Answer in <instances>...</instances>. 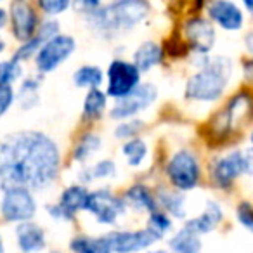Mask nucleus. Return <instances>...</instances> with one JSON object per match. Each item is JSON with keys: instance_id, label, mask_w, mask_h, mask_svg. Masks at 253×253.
Listing matches in <instances>:
<instances>
[{"instance_id": "f257e3e1", "label": "nucleus", "mask_w": 253, "mask_h": 253, "mask_svg": "<svg viewBox=\"0 0 253 253\" xmlns=\"http://www.w3.org/2000/svg\"><path fill=\"white\" fill-rule=\"evenodd\" d=\"M61 172V149L50 135L39 130L12 132L0 139V189L21 186L43 191Z\"/></svg>"}, {"instance_id": "f03ea898", "label": "nucleus", "mask_w": 253, "mask_h": 253, "mask_svg": "<svg viewBox=\"0 0 253 253\" xmlns=\"http://www.w3.org/2000/svg\"><path fill=\"white\" fill-rule=\"evenodd\" d=\"M232 75V61L227 56H211L201 59L198 71H194L186 82L187 101L215 102L222 99Z\"/></svg>"}, {"instance_id": "7ed1b4c3", "label": "nucleus", "mask_w": 253, "mask_h": 253, "mask_svg": "<svg viewBox=\"0 0 253 253\" xmlns=\"http://www.w3.org/2000/svg\"><path fill=\"white\" fill-rule=\"evenodd\" d=\"M149 14V5L144 0H113L88 12V25L106 39L128 33L141 25Z\"/></svg>"}, {"instance_id": "20e7f679", "label": "nucleus", "mask_w": 253, "mask_h": 253, "mask_svg": "<svg viewBox=\"0 0 253 253\" xmlns=\"http://www.w3.org/2000/svg\"><path fill=\"white\" fill-rule=\"evenodd\" d=\"M165 173L175 191H193L201 182L200 158L189 149H179L169 158Z\"/></svg>"}, {"instance_id": "39448f33", "label": "nucleus", "mask_w": 253, "mask_h": 253, "mask_svg": "<svg viewBox=\"0 0 253 253\" xmlns=\"http://www.w3.org/2000/svg\"><path fill=\"white\" fill-rule=\"evenodd\" d=\"M37 211H39V205L33 196V191L21 186H9L2 189L0 215L5 222L19 224V222L33 220Z\"/></svg>"}, {"instance_id": "423d86ee", "label": "nucleus", "mask_w": 253, "mask_h": 253, "mask_svg": "<svg viewBox=\"0 0 253 253\" xmlns=\"http://www.w3.org/2000/svg\"><path fill=\"white\" fill-rule=\"evenodd\" d=\"M77 50V40L71 35H59L49 39L35 54V68L40 75L54 73Z\"/></svg>"}, {"instance_id": "0eeeda50", "label": "nucleus", "mask_w": 253, "mask_h": 253, "mask_svg": "<svg viewBox=\"0 0 253 253\" xmlns=\"http://www.w3.org/2000/svg\"><path fill=\"white\" fill-rule=\"evenodd\" d=\"M252 151L245 149V151H232L229 155L217 158L215 163L210 169V175L213 182L222 189L234 186V182L243 175H250L252 173Z\"/></svg>"}, {"instance_id": "6e6552de", "label": "nucleus", "mask_w": 253, "mask_h": 253, "mask_svg": "<svg viewBox=\"0 0 253 253\" xmlns=\"http://www.w3.org/2000/svg\"><path fill=\"white\" fill-rule=\"evenodd\" d=\"M125 210L126 207L122 198L115 196L108 187L88 191L84 207V211L94 215L95 220L102 225H115L120 215L125 213Z\"/></svg>"}, {"instance_id": "1a4fd4ad", "label": "nucleus", "mask_w": 253, "mask_h": 253, "mask_svg": "<svg viewBox=\"0 0 253 253\" xmlns=\"http://www.w3.org/2000/svg\"><path fill=\"white\" fill-rule=\"evenodd\" d=\"M106 95L111 99H122L130 94L139 84H141V73L132 64V61L113 59L106 71Z\"/></svg>"}, {"instance_id": "9d476101", "label": "nucleus", "mask_w": 253, "mask_h": 253, "mask_svg": "<svg viewBox=\"0 0 253 253\" xmlns=\"http://www.w3.org/2000/svg\"><path fill=\"white\" fill-rule=\"evenodd\" d=\"M156 99H158V88L155 85L139 84L130 94H126L122 99H116L115 106L109 111V116L113 120H118V122L135 118L139 113L146 111Z\"/></svg>"}, {"instance_id": "9b49d317", "label": "nucleus", "mask_w": 253, "mask_h": 253, "mask_svg": "<svg viewBox=\"0 0 253 253\" xmlns=\"http://www.w3.org/2000/svg\"><path fill=\"white\" fill-rule=\"evenodd\" d=\"M104 236L109 243L111 253H139L162 241V238L149 227L135 229V231L120 229V231H111Z\"/></svg>"}, {"instance_id": "f8f14e48", "label": "nucleus", "mask_w": 253, "mask_h": 253, "mask_svg": "<svg viewBox=\"0 0 253 253\" xmlns=\"http://www.w3.org/2000/svg\"><path fill=\"white\" fill-rule=\"evenodd\" d=\"M7 23H11L12 37L23 43L37 33L40 25L39 11L30 0H12L7 11Z\"/></svg>"}, {"instance_id": "ddd939ff", "label": "nucleus", "mask_w": 253, "mask_h": 253, "mask_svg": "<svg viewBox=\"0 0 253 253\" xmlns=\"http://www.w3.org/2000/svg\"><path fill=\"white\" fill-rule=\"evenodd\" d=\"M87 194V186H84V184H71V186L64 187L57 203L47 207V211L56 220H71L78 211H84Z\"/></svg>"}, {"instance_id": "4468645a", "label": "nucleus", "mask_w": 253, "mask_h": 253, "mask_svg": "<svg viewBox=\"0 0 253 253\" xmlns=\"http://www.w3.org/2000/svg\"><path fill=\"white\" fill-rule=\"evenodd\" d=\"M207 12L208 21L225 32H239L245 25V12L232 0H211Z\"/></svg>"}, {"instance_id": "2eb2a0df", "label": "nucleus", "mask_w": 253, "mask_h": 253, "mask_svg": "<svg viewBox=\"0 0 253 253\" xmlns=\"http://www.w3.org/2000/svg\"><path fill=\"white\" fill-rule=\"evenodd\" d=\"M186 39L198 54H208L215 45L217 32L213 23L205 18H193L186 23Z\"/></svg>"}, {"instance_id": "dca6fc26", "label": "nucleus", "mask_w": 253, "mask_h": 253, "mask_svg": "<svg viewBox=\"0 0 253 253\" xmlns=\"http://www.w3.org/2000/svg\"><path fill=\"white\" fill-rule=\"evenodd\" d=\"M59 33H61V25H59V23H57L54 18L45 19V21H42L39 25L35 35H33L30 40H26V42H23L21 45L16 49L12 59L19 61V63L32 59V57H35L37 50H39L40 47L47 42V40L52 39V37H56V35H59Z\"/></svg>"}, {"instance_id": "f3484780", "label": "nucleus", "mask_w": 253, "mask_h": 253, "mask_svg": "<svg viewBox=\"0 0 253 253\" xmlns=\"http://www.w3.org/2000/svg\"><path fill=\"white\" fill-rule=\"evenodd\" d=\"M16 245L23 253H39L47 246L45 229L33 220L19 222L14 227Z\"/></svg>"}, {"instance_id": "a211bd4d", "label": "nucleus", "mask_w": 253, "mask_h": 253, "mask_svg": "<svg viewBox=\"0 0 253 253\" xmlns=\"http://www.w3.org/2000/svg\"><path fill=\"white\" fill-rule=\"evenodd\" d=\"M222 218H224V210L222 205L215 200H208L205 205V210L200 215L186 220L184 227H187L189 231L196 232V234H208V232L215 231L220 225Z\"/></svg>"}, {"instance_id": "6ab92c4d", "label": "nucleus", "mask_w": 253, "mask_h": 253, "mask_svg": "<svg viewBox=\"0 0 253 253\" xmlns=\"http://www.w3.org/2000/svg\"><path fill=\"white\" fill-rule=\"evenodd\" d=\"M122 200L126 208H132L135 211L151 213V211L158 210L155 193L148 186H144V184H134V186H130L125 191Z\"/></svg>"}, {"instance_id": "aec40b11", "label": "nucleus", "mask_w": 253, "mask_h": 253, "mask_svg": "<svg viewBox=\"0 0 253 253\" xmlns=\"http://www.w3.org/2000/svg\"><path fill=\"white\" fill-rule=\"evenodd\" d=\"M163 61V49L158 42L148 40L142 42L132 56V64L139 70V73H149L155 66H158Z\"/></svg>"}, {"instance_id": "412c9836", "label": "nucleus", "mask_w": 253, "mask_h": 253, "mask_svg": "<svg viewBox=\"0 0 253 253\" xmlns=\"http://www.w3.org/2000/svg\"><path fill=\"white\" fill-rule=\"evenodd\" d=\"M156 205L162 207L169 217L184 218L186 217V196L180 191H170L167 187H160L155 194Z\"/></svg>"}, {"instance_id": "4be33fe9", "label": "nucleus", "mask_w": 253, "mask_h": 253, "mask_svg": "<svg viewBox=\"0 0 253 253\" xmlns=\"http://www.w3.org/2000/svg\"><path fill=\"white\" fill-rule=\"evenodd\" d=\"M170 253H201L203 241L200 234L189 231L187 227H180L172 238L169 239Z\"/></svg>"}, {"instance_id": "5701e85b", "label": "nucleus", "mask_w": 253, "mask_h": 253, "mask_svg": "<svg viewBox=\"0 0 253 253\" xmlns=\"http://www.w3.org/2000/svg\"><path fill=\"white\" fill-rule=\"evenodd\" d=\"M73 253H111L106 236H73L68 243Z\"/></svg>"}, {"instance_id": "b1692460", "label": "nucleus", "mask_w": 253, "mask_h": 253, "mask_svg": "<svg viewBox=\"0 0 253 253\" xmlns=\"http://www.w3.org/2000/svg\"><path fill=\"white\" fill-rule=\"evenodd\" d=\"M102 82H104V73L99 66L95 64H84L73 73V84L77 88H101Z\"/></svg>"}, {"instance_id": "393cba45", "label": "nucleus", "mask_w": 253, "mask_h": 253, "mask_svg": "<svg viewBox=\"0 0 253 253\" xmlns=\"http://www.w3.org/2000/svg\"><path fill=\"white\" fill-rule=\"evenodd\" d=\"M148 142L141 137H132L128 141L123 142L122 146V155L125 158L126 165L132 167V169H139V167L144 163V160L148 158Z\"/></svg>"}, {"instance_id": "a878e982", "label": "nucleus", "mask_w": 253, "mask_h": 253, "mask_svg": "<svg viewBox=\"0 0 253 253\" xmlns=\"http://www.w3.org/2000/svg\"><path fill=\"white\" fill-rule=\"evenodd\" d=\"M106 106H108V95L101 88H90L87 90L84 97V104H82V113L84 118L87 120H97L102 116Z\"/></svg>"}, {"instance_id": "bb28decb", "label": "nucleus", "mask_w": 253, "mask_h": 253, "mask_svg": "<svg viewBox=\"0 0 253 253\" xmlns=\"http://www.w3.org/2000/svg\"><path fill=\"white\" fill-rule=\"evenodd\" d=\"M101 148H102V139L99 137L97 134L87 132V134L82 135L77 141V144H75L73 160L78 163H84V162H87V160H90Z\"/></svg>"}, {"instance_id": "cd10ccee", "label": "nucleus", "mask_w": 253, "mask_h": 253, "mask_svg": "<svg viewBox=\"0 0 253 253\" xmlns=\"http://www.w3.org/2000/svg\"><path fill=\"white\" fill-rule=\"evenodd\" d=\"M116 175V163L113 160H101L95 165L84 169L80 172V182L84 186L94 182V180H102V179H109V177Z\"/></svg>"}, {"instance_id": "c85d7f7f", "label": "nucleus", "mask_w": 253, "mask_h": 253, "mask_svg": "<svg viewBox=\"0 0 253 253\" xmlns=\"http://www.w3.org/2000/svg\"><path fill=\"white\" fill-rule=\"evenodd\" d=\"M39 90H40V80L37 77H28L21 82L18 90V102L21 109H32L39 104Z\"/></svg>"}, {"instance_id": "c756f323", "label": "nucleus", "mask_w": 253, "mask_h": 253, "mask_svg": "<svg viewBox=\"0 0 253 253\" xmlns=\"http://www.w3.org/2000/svg\"><path fill=\"white\" fill-rule=\"evenodd\" d=\"M146 227L155 231L163 239L173 229V222L172 217H169L163 210H155L151 213H148V225Z\"/></svg>"}, {"instance_id": "7c9ffc66", "label": "nucleus", "mask_w": 253, "mask_h": 253, "mask_svg": "<svg viewBox=\"0 0 253 253\" xmlns=\"http://www.w3.org/2000/svg\"><path fill=\"white\" fill-rule=\"evenodd\" d=\"M144 128V122L137 118H128V120H122V122L116 125L115 128V137L120 141H128L132 137H137L139 132Z\"/></svg>"}, {"instance_id": "2f4dec72", "label": "nucleus", "mask_w": 253, "mask_h": 253, "mask_svg": "<svg viewBox=\"0 0 253 253\" xmlns=\"http://www.w3.org/2000/svg\"><path fill=\"white\" fill-rule=\"evenodd\" d=\"M23 77V66L16 59H4L0 61V84L14 85Z\"/></svg>"}, {"instance_id": "473e14b6", "label": "nucleus", "mask_w": 253, "mask_h": 253, "mask_svg": "<svg viewBox=\"0 0 253 253\" xmlns=\"http://www.w3.org/2000/svg\"><path fill=\"white\" fill-rule=\"evenodd\" d=\"M37 4L43 14L54 18V16L63 14L71 7V0H37Z\"/></svg>"}, {"instance_id": "72a5a7b5", "label": "nucleus", "mask_w": 253, "mask_h": 253, "mask_svg": "<svg viewBox=\"0 0 253 253\" xmlns=\"http://www.w3.org/2000/svg\"><path fill=\"white\" fill-rule=\"evenodd\" d=\"M16 101V90L11 84H0V116H4Z\"/></svg>"}, {"instance_id": "f704fd0d", "label": "nucleus", "mask_w": 253, "mask_h": 253, "mask_svg": "<svg viewBox=\"0 0 253 253\" xmlns=\"http://www.w3.org/2000/svg\"><path fill=\"white\" fill-rule=\"evenodd\" d=\"M236 218H238V222L246 231H252L253 213H252V203H250V201H241V203L236 207Z\"/></svg>"}, {"instance_id": "c9c22d12", "label": "nucleus", "mask_w": 253, "mask_h": 253, "mask_svg": "<svg viewBox=\"0 0 253 253\" xmlns=\"http://www.w3.org/2000/svg\"><path fill=\"white\" fill-rule=\"evenodd\" d=\"M71 4H73L77 9H80V11H84L85 14H88V12L101 7L102 0H71Z\"/></svg>"}, {"instance_id": "e433bc0d", "label": "nucleus", "mask_w": 253, "mask_h": 253, "mask_svg": "<svg viewBox=\"0 0 253 253\" xmlns=\"http://www.w3.org/2000/svg\"><path fill=\"white\" fill-rule=\"evenodd\" d=\"M5 25H7V11L0 7V30L4 28Z\"/></svg>"}, {"instance_id": "4c0bfd02", "label": "nucleus", "mask_w": 253, "mask_h": 253, "mask_svg": "<svg viewBox=\"0 0 253 253\" xmlns=\"http://www.w3.org/2000/svg\"><path fill=\"white\" fill-rule=\"evenodd\" d=\"M243 5H245L246 12H252L253 11V0H241Z\"/></svg>"}, {"instance_id": "58836bf2", "label": "nucleus", "mask_w": 253, "mask_h": 253, "mask_svg": "<svg viewBox=\"0 0 253 253\" xmlns=\"http://www.w3.org/2000/svg\"><path fill=\"white\" fill-rule=\"evenodd\" d=\"M0 253H5V245H4V239L0 236Z\"/></svg>"}, {"instance_id": "ea45409f", "label": "nucleus", "mask_w": 253, "mask_h": 253, "mask_svg": "<svg viewBox=\"0 0 253 253\" xmlns=\"http://www.w3.org/2000/svg\"><path fill=\"white\" fill-rule=\"evenodd\" d=\"M148 253H170L169 250H151V252H148Z\"/></svg>"}, {"instance_id": "a19ab883", "label": "nucleus", "mask_w": 253, "mask_h": 253, "mask_svg": "<svg viewBox=\"0 0 253 253\" xmlns=\"http://www.w3.org/2000/svg\"><path fill=\"white\" fill-rule=\"evenodd\" d=\"M4 50H5V42L2 39H0V54L4 52Z\"/></svg>"}, {"instance_id": "79ce46f5", "label": "nucleus", "mask_w": 253, "mask_h": 253, "mask_svg": "<svg viewBox=\"0 0 253 253\" xmlns=\"http://www.w3.org/2000/svg\"><path fill=\"white\" fill-rule=\"evenodd\" d=\"M49 253H57V252H49Z\"/></svg>"}, {"instance_id": "37998d69", "label": "nucleus", "mask_w": 253, "mask_h": 253, "mask_svg": "<svg viewBox=\"0 0 253 253\" xmlns=\"http://www.w3.org/2000/svg\"><path fill=\"white\" fill-rule=\"evenodd\" d=\"M0 2H4V0H0Z\"/></svg>"}]
</instances>
